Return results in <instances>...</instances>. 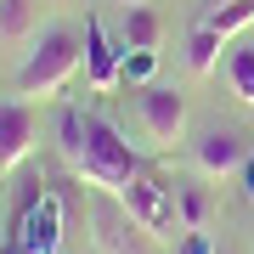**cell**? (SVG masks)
Listing matches in <instances>:
<instances>
[{
  "label": "cell",
  "mask_w": 254,
  "mask_h": 254,
  "mask_svg": "<svg viewBox=\"0 0 254 254\" xmlns=\"http://www.w3.org/2000/svg\"><path fill=\"white\" fill-rule=\"evenodd\" d=\"M220 254H226V249H220Z\"/></svg>",
  "instance_id": "obj_22"
},
{
  "label": "cell",
  "mask_w": 254,
  "mask_h": 254,
  "mask_svg": "<svg viewBox=\"0 0 254 254\" xmlns=\"http://www.w3.org/2000/svg\"><path fill=\"white\" fill-rule=\"evenodd\" d=\"M220 51H226V40H220V34H215V28H209L203 17H192L187 40H181V68L192 73V79H215Z\"/></svg>",
  "instance_id": "obj_13"
},
{
  "label": "cell",
  "mask_w": 254,
  "mask_h": 254,
  "mask_svg": "<svg viewBox=\"0 0 254 254\" xmlns=\"http://www.w3.org/2000/svg\"><path fill=\"white\" fill-rule=\"evenodd\" d=\"M46 6H73V0H46Z\"/></svg>",
  "instance_id": "obj_20"
},
{
  "label": "cell",
  "mask_w": 254,
  "mask_h": 254,
  "mask_svg": "<svg viewBox=\"0 0 254 254\" xmlns=\"http://www.w3.org/2000/svg\"><path fill=\"white\" fill-rule=\"evenodd\" d=\"M215 85L237 102V108H254V34L232 40V46L220 51V63H215Z\"/></svg>",
  "instance_id": "obj_12"
},
{
  "label": "cell",
  "mask_w": 254,
  "mask_h": 254,
  "mask_svg": "<svg viewBox=\"0 0 254 254\" xmlns=\"http://www.w3.org/2000/svg\"><path fill=\"white\" fill-rule=\"evenodd\" d=\"M113 40H119V51H125V63H130V57L153 63V57L164 51V40H170V17H164L153 0H147V6H119Z\"/></svg>",
  "instance_id": "obj_10"
},
{
  "label": "cell",
  "mask_w": 254,
  "mask_h": 254,
  "mask_svg": "<svg viewBox=\"0 0 254 254\" xmlns=\"http://www.w3.org/2000/svg\"><path fill=\"white\" fill-rule=\"evenodd\" d=\"M198 17L215 28L220 40H243V34H254V0H232V6H215V11H198Z\"/></svg>",
  "instance_id": "obj_15"
},
{
  "label": "cell",
  "mask_w": 254,
  "mask_h": 254,
  "mask_svg": "<svg viewBox=\"0 0 254 254\" xmlns=\"http://www.w3.org/2000/svg\"><path fill=\"white\" fill-rule=\"evenodd\" d=\"M46 0H0V46L6 51H23L28 40L46 28Z\"/></svg>",
  "instance_id": "obj_14"
},
{
  "label": "cell",
  "mask_w": 254,
  "mask_h": 254,
  "mask_svg": "<svg viewBox=\"0 0 254 254\" xmlns=\"http://www.w3.org/2000/svg\"><path fill=\"white\" fill-rule=\"evenodd\" d=\"M85 73V28L79 23H46L11 63V91L28 102H63L68 85Z\"/></svg>",
  "instance_id": "obj_2"
},
{
  "label": "cell",
  "mask_w": 254,
  "mask_h": 254,
  "mask_svg": "<svg viewBox=\"0 0 254 254\" xmlns=\"http://www.w3.org/2000/svg\"><path fill=\"white\" fill-rule=\"evenodd\" d=\"M125 85H130L125 51H119V40L91 17V23H85V91H91V96H119Z\"/></svg>",
  "instance_id": "obj_9"
},
{
  "label": "cell",
  "mask_w": 254,
  "mask_h": 254,
  "mask_svg": "<svg viewBox=\"0 0 254 254\" xmlns=\"http://www.w3.org/2000/svg\"><path fill=\"white\" fill-rule=\"evenodd\" d=\"M215 6H232V0H198V11H215Z\"/></svg>",
  "instance_id": "obj_18"
},
{
  "label": "cell",
  "mask_w": 254,
  "mask_h": 254,
  "mask_svg": "<svg viewBox=\"0 0 254 254\" xmlns=\"http://www.w3.org/2000/svg\"><path fill=\"white\" fill-rule=\"evenodd\" d=\"M232 187H237V198H243V203L254 209V158L243 164V170H237V181H232Z\"/></svg>",
  "instance_id": "obj_16"
},
{
  "label": "cell",
  "mask_w": 254,
  "mask_h": 254,
  "mask_svg": "<svg viewBox=\"0 0 254 254\" xmlns=\"http://www.w3.org/2000/svg\"><path fill=\"white\" fill-rule=\"evenodd\" d=\"M85 226H91V249L96 254H170L130 220V209L119 203V192L85 187Z\"/></svg>",
  "instance_id": "obj_7"
},
{
  "label": "cell",
  "mask_w": 254,
  "mask_h": 254,
  "mask_svg": "<svg viewBox=\"0 0 254 254\" xmlns=\"http://www.w3.org/2000/svg\"><path fill=\"white\" fill-rule=\"evenodd\" d=\"M113 6H147V0H113Z\"/></svg>",
  "instance_id": "obj_19"
},
{
  "label": "cell",
  "mask_w": 254,
  "mask_h": 254,
  "mask_svg": "<svg viewBox=\"0 0 254 254\" xmlns=\"http://www.w3.org/2000/svg\"><path fill=\"white\" fill-rule=\"evenodd\" d=\"M51 141H57L63 170L79 187H96V192H119L147 164V153L130 141L125 125H113L102 108H79V102H63V108H57Z\"/></svg>",
  "instance_id": "obj_1"
},
{
  "label": "cell",
  "mask_w": 254,
  "mask_h": 254,
  "mask_svg": "<svg viewBox=\"0 0 254 254\" xmlns=\"http://www.w3.org/2000/svg\"><path fill=\"white\" fill-rule=\"evenodd\" d=\"M175 215H181V232H215L220 226V187L192 170H175Z\"/></svg>",
  "instance_id": "obj_11"
},
{
  "label": "cell",
  "mask_w": 254,
  "mask_h": 254,
  "mask_svg": "<svg viewBox=\"0 0 254 254\" xmlns=\"http://www.w3.org/2000/svg\"><path fill=\"white\" fill-rule=\"evenodd\" d=\"M68 254H96V249H68Z\"/></svg>",
  "instance_id": "obj_21"
},
{
  "label": "cell",
  "mask_w": 254,
  "mask_h": 254,
  "mask_svg": "<svg viewBox=\"0 0 254 254\" xmlns=\"http://www.w3.org/2000/svg\"><path fill=\"white\" fill-rule=\"evenodd\" d=\"M125 113L136 130V147L147 158H175L192 136V91L175 79H130L125 91Z\"/></svg>",
  "instance_id": "obj_3"
},
{
  "label": "cell",
  "mask_w": 254,
  "mask_h": 254,
  "mask_svg": "<svg viewBox=\"0 0 254 254\" xmlns=\"http://www.w3.org/2000/svg\"><path fill=\"white\" fill-rule=\"evenodd\" d=\"M254 158V136L243 125H232V119H209V125H192V136L181 147V170L203 175V181L215 187H232L237 170Z\"/></svg>",
  "instance_id": "obj_5"
},
{
  "label": "cell",
  "mask_w": 254,
  "mask_h": 254,
  "mask_svg": "<svg viewBox=\"0 0 254 254\" xmlns=\"http://www.w3.org/2000/svg\"><path fill=\"white\" fill-rule=\"evenodd\" d=\"M119 203L130 209V220H136L158 249H175L187 237L181 232V215H175V175L153 170V164H141V170L119 187Z\"/></svg>",
  "instance_id": "obj_6"
},
{
  "label": "cell",
  "mask_w": 254,
  "mask_h": 254,
  "mask_svg": "<svg viewBox=\"0 0 254 254\" xmlns=\"http://www.w3.org/2000/svg\"><path fill=\"white\" fill-rule=\"evenodd\" d=\"M6 237H11V215L0 209V243H6Z\"/></svg>",
  "instance_id": "obj_17"
},
{
  "label": "cell",
  "mask_w": 254,
  "mask_h": 254,
  "mask_svg": "<svg viewBox=\"0 0 254 254\" xmlns=\"http://www.w3.org/2000/svg\"><path fill=\"white\" fill-rule=\"evenodd\" d=\"M79 209H85V198L73 203L68 192L40 187V192H28V198L17 203L11 237H17L28 254H68L73 249V232H79Z\"/></svg>",
  "instance_id": "obj_4"
},
{
  "label": "cell",
  "mask_w": 254,
  "mask_h": 254,
  "mask_svg": "<svg viewBox=\"0 0 254 254\" xmlns=\"http://www.w3.org/2000/svg\"><path fill=\"white\" fill-rule=\"evenodd\" d=\"M40 136H46V102H28L6 85L0 91V181H11L40 153Z\"/></svg>",
  "instance_id": "obj_8"
}]
</instances>
